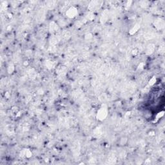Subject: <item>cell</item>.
<instances>
[{"label":"cell","instance_id":"3957f363","mask_svg":"<svg viewBox=\"0 0 165 165\" xmlns=\"http://www.w3.org/2000/svg\"><path fill=\"white\" fill-rule=\"evenodd\" d=\"M153 50H154V47H153V45L152 44H150L148 47V50H147V52L148 54H151V53L153 52Z\"/></svg>","mask_w":165,"mask_h":165},{"label":"cell","instance_id":"7a4b0ae2","mask_svg":"<svg viewBox=\"0 0 165 165\" xmlns=\"http://www.w3.org/2000/svg\"><path fill=\"white\" fill-rule=\"evenodd\" d=\"M77 14V10L75 8L72 7V8H70L69 10V11L67 12V14H68V16L70 17V18H72L74 16H75Z\"/></svg>","mask_w":165,"mask_h":165},{"label":"cell","instance_id":"6da1fadb","mask_svg":"<svg viewBox=\"0 0 165 165\" xmlns=\"http://www.w3.org/2000/svg\"><path fill=\"white\" fill-rule=\"evenodd\" d=\"M107 109L104 108H102L99 111V114H98V115H97V117L99 116V119L102 120V119H104V118L107 116Z\"/></svg>","mask_w":165,"mask_h":165}]
</instances>
